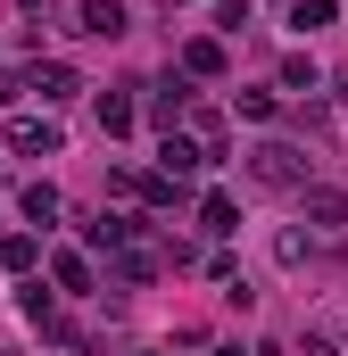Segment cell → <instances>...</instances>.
I'll list each match as a JSON object with an SVG mask.
<instances>
[{
  "label": "cell",
  "mask_w": 348,
  "mask_h": 356,
  "mask_svg": "<svg viewBox=\"0 0 348 356\" xmlns=\"http://www.w3.org/2000/svg\"><path fill=\"white\" fill-rule=\"evenodd\" d=\"M207 356H241V348H207Z\"/></svg>",
  "instance_id": "cell-11"
},
{
  "label": "cell",
  "mask_w": 348,
  "mask_h": 356,
  "mask_svg": "<svg viewBox=\"0 0 348 356\" xmlns=\"http://www.w3.org/2000/svg\"><path fill=\"white\" fill-rule=\"evenodd\" d=\"M232 216H241V207H232V199H224V191H216V199H207V207H199V224H207V232H232Z\"/></svg>",
  "instance_id": "cell-8"
},
{
  "label": "cell",
  "mask_w": 348,
  "mask_h": 356,
  "mask_svg": "<svg viewBox=\"0 0 348 356\" xmlns=\"http://www.w3.org/2000/svg\"><path fill=\"white\" fill-rule=\"evenodd\" d=\"M33 91H42V99H75V67H42Z\"/></svg>",
  "instance_id": "cell-5"
},
{
  "label": "cell",
  "mask_w": 348,
  "mask_h": 356,
  "mask_svg": "<svg viewBox=\"0 0 348 356\" xmlns=\"http://www.w3.org/2000/svg\"><path fill=\"white\" fill-rule=\"evenodd\" d=\"M307 216H315V224H340L348 199H340V191H307Z\"/></svg>",
  "instance_id": "cell-6"
},
{
  "label": "cell",
  "mask_w": 348,
  "mask_h": 356,
  "mask_svg": "<svg viewBox=\"0 0 348 356\" xmlns=\"http://www.w3.org/2000/svg\"><path fill=\"white\" fill-rule=\"evenodd\" d=\"M158 166H166V182H182V175H199V166H207V149H191V141H174V133H166Z\"/></svg>",
  "instance_id": "cell-4"
},
{
  "label": "cell",
  "mask_w": 348,
  "mask_h": 356,
  "mask_svg": "<svg viewBox=\"0 0 348 356\" xmlns=\"http://www.w3.org/2000/svg\"><path fill=\"white\" fill-rule=\"evenodd\" d=\"M249 175H258L265 191H290V182L307 175V166H299V149H282V141H265V149H258V166H249Z\"/></svg>",
  "instance_id": "cell-1"
},
{
  "label": "cell",
  "mask_w": 348,
  "mask_h": 356,
  "mask_svg": "<svg viewBox=\"0 0 348 356\" xmlns=\"http://www.w3.org/2000/svg\"><path fill=\"white\" fill-rule=\"evenodd\" d=\"M75 17H84V33H125V0H75Z\"/></svg>",
  "instance_id": "cell-3"
},
{
  "label": "cell",
  "mask_w": 348,
  "mask_h": 356,
  "mask_svg": "<svg viewBox=\"0 0 348 356\" xmlns=\"http://www.w3.org/2000/svg\"><path fill=\"white\" fill-rule=\"evenodd\" d=\"M182 67H199V75H216V67H224V50H216V42H191V50H182Z\"/></svg>",
  "instance_id": "cell-10"
},
{
  "label": "cell",
  "mask_w": 348,
  "mask_h": 356,
  "mask_svg": "<svg viewBox=\"0 0 348 356\" xmlns=\"http://www.w3.org/2000/svg\"><path fill=\"white\" fill-rule=\"evenodd\" d=\"M25 216H33V224H50V216H58V191H50V182H33V191H25Z\"/></svg>",
  "instance_id": "cell-7"
},
{
  "label": "cell",
  "mask_w": 348,
  "mask_h": 356,
  "mask_svg": "<svg viewBox=\"0 0 348 356\" xmlns=\"http://www.w3.org/2000/svg\"><path fill=\"white\" fill-rule=\"evenodd\" d=\"M299 33H315V25H332V0H299V17H290Z\"/></svg>",
  "instance_id": "cell-9"
},
{
  "label": "cell",
  "mask_w": 348,
  "mask_h": 356,
  "mask_svg": "<svg viewBox=\"0 0 348 356\" xmlns=\"http://www.w3.org/2000/svg\"><path fill=\"white\" fill-rule=\"evenodd\" d=\"M8 149H17V158H50V149H58V124H42V116H17V124H8Z\"/></svg>",
  "instance_id": "cell-2"
}]
</instances>
